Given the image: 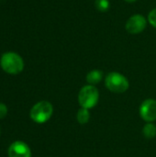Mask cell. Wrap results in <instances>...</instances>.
<instances>
[{
  "instance_id": "2",
  "label": "cell",
  "mask_w": 156,
  "mask_h": 157,
  "mask_svg": "<svg viewBox=\"0 0 156 157\" xmlns=\"http://www.w3.org/2000/svg\"><path fill=\"white\" fill-rule=\"evenodd\" d=\"M98 90L95 86L87 85L81 88L78 95V101L82 108L90 109L98 102Z\"/></svg>"
},
{
  "instance_id": "6",
  "label": "cell",
  "mask_w": 156,
  "mask_h": 157,
  "mask_svg": "<svg viewBox=\"0 0 156 157\" xmlns=\"http://www.w3.org/2000/svg\"><path fill=\"white\" fill-rule=\"evenodd\" d=\"M140 114L145 121H154L156 120V100L151 98L144 100L140 108Z\"/></svg>"
},
{
  "instance_id": "14",
  "label": "cell",
  "mask_w": 156,
  "mask_h": 157,
  "mask_svg": "<svg viewBox=\"0 0 156 157\" xmlns=\"http://www.w3.org/2000/svg\"><path fill=\"white\" fill-rule=\"evenodd\" d=\"M124 1H126V2H128V3H134V2H136V1H138V0H124Z\"/></svg>"
},
{
  "instance_id": "8",
  "label": "cell",
  "mask_w": 156,
  "mask_h": 157,
  "mask_svg": "<svg viewBox=\"0 0 156 157\" xmlns=\"http://www.w3.org/2000/svg\"><path fill=\"white\" fill-rule=\"evenodd\" d=\"M103 77V74L101 71L99 70H92L91 72H89L86 75V81L89 85L95 86L97 84H98Z\"/></svg>"
},
{
  "instance_id": "3",
  "label": "cell",
  "mask_w": 156,
  "mask_h": 157,
  "mask_svg": "<svg viewBox=\"0 0 156 157\" xmlns=\"http://www.w3.org/2000/svg\"><path fill=\"white\" fill-rule=\"evenodd\" d=\"M53 112L52 105L48 101H40L35 104L30 110V118L37 123H44L50 120Z\"/></svg>"
},
{
  "instance_id": "4",
  "label": "cell",
  "mask_w": 156,
  "mask_h": 157,
  "mask_svg": "<svg viewBox=\"0 0 156 157\" xmlns=\"http://www.w3.org/2000/svg\"><path fill=\"white\" fill-rule=\"evenodd\" d=\"M106 86L114 93H123L129 88L128 79L121 74L117 72L109 73L105 79Z\"/></svg>"
},
{
  "instance_id": "10",
  "label": "cell",
  "mask_w": 156,
  "mask_h": 157,
  "mask_svg": "<svg viewBox=\"0 0 156 157\" xmlns=\"http://www.w3.org/2000/svg\"><path fill=\"white\" fill-rule=\"evenodd\" d=\"M143 135L145 136V138L147 139H152L154 137H155L156 135V126L154 125L153 123H148L144 126L143 128Z\"/></svg>"
},
{
  "instance_id": "1",
  "label": "cell",
  "mask_w": 156,
  "mask_h": 157,
  "mask_svg": "<svg viewBox=\"0 0 156 157\" xmlns=\"http://www.w3.org/2000/svg\"><path fill=\"white\" fill-rule=\"evenodd\" d=\"M2 69L10 75H17L24 68V62L22 58L15 52L4 53L0 60Z\"/></svg>"
},
{
  "instance_id": "5",
  "label": "cell",
  "mask_w": 156,
  "mask_h": 157,
  "mask_svg": "<svg viewBox=\"0 0 156 157\" xmlns=\"http://www.w3.org/2000/svg\"><path fill=\"white\" fill-rule=\"evenodd\" d=\"M147 26L146 18L140 14H135L131 16L126 22V30L131 34H139L143 32Z\"/></svg>"
},
{
  "instance_id": "13",
  "label": "cell",
  "mask_w": 156,
  "mask_h": 157,
  "mask_svg": "<svg viewBox=\"0 0 156 157\" xmlns=\"http://www.w3.org/2000/svg\"><path fill=\"white\" fill-rule=\"evenodd\" d=\"M6 113H7V109H6V105L0 103V120L3 119V118H5L6 115Z\"/></svg>"
},
{
  "instance_id": "12",
  "label": "cell",
  "mask_w": 156,
  "mask_h": 157,
  "mask_svg": "<svg viewBox=\"0 0 156 157\" xmlns=\"http://www.w3.org/2000/svg\"><path fill=\"white\" fill-rule=\"evenodd\" d=\"M148 21H149V23H150L154 28H155L156 29V8L153 9V10L149 13V15H148Z\"/></svg>"
},
{
  "instance_id": "9",
  "label": "cell",
  "mask_w": 156,
  "mask_h": 157,
  "mask_svg": "<svg viewBox=\"0 0 156 157\" xmlns=\"http://www.w3.org/2000/svg\"><path fill=\"white\" fill-rule=\"evenodd\" d=\"M90 118V114L87 109L81 108L77 112V121L80 124H86L88 122Z\"/></svg>"
},
{
  "instance_id": "11",
  "label": "cell",
  "mask_w": 156,
  "mask_h": 157,
  "mask_svg": "<svg viewBox=\"0 0 156 157\" xmlns=\"http://www.w3.org/2000/svg\"><path fill=\"white\" fill-rule=\"evenodd\" d=\"M95 6L98 11L107 12L110 7V2H109V0H96Z\"/></svg>"
},
{
  "instance_id": "7",
  "label": "cell",
  "mask_w": 156,
  "mask_h": 157,
  "mask_svg": "<svg viewBox=\"0 0 156 157\" xmlns=\"http://www.w3.org/2000/svg\"><path fill=\"white\" fill-rule=\"evenodd\" d=\"M9 157H31L29 147L23 142L17 141L13 143L8 149Z\"/></svg>"
}]
</instances>
